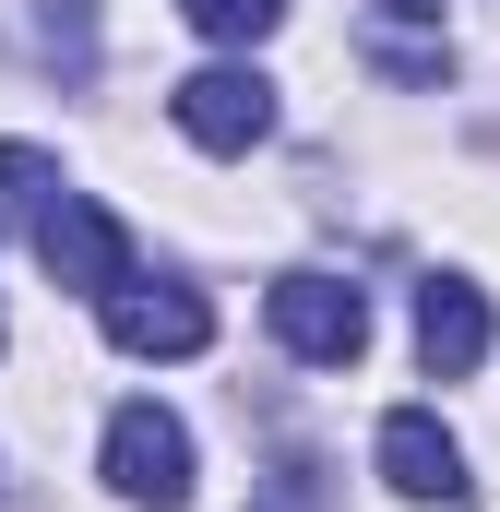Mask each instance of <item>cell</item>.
I'll return each mask as SVG.
<instances>
[{
  "label": "cell",
  "instance_id": "1",
  "mask_svg": "<svg viewBox=\"0 0 500 512\" xmlns=\"http://www.w3.org/2000/svg\"><path fill=\"white\" fill-rule=\"evenodd\" d=\"M36 262H48V286H72V298H120L131 286V227L108 203H84V191H48V203H36Z\"/></svg>",
  "mask_w": 500,
  "mask_h": 512
},
{
  "label": "cell",
  "instance_id": "2",
  "mask_svg": "<svg viewBox=\"0 0 500 512\" xmlns=\"http://www.w3.org/2000/svg\"><path fill=\"white\" fill-rule=\"evenodd\" d=\"M262 310H274V346L310 370H358V346H370V298L346 274H274Z\"/></svg>",
  "mask_w": 500,
  "mask_h": 512
},
{
  "label": "cell",
  "instance_id": "3",
  "mask_svg": "<svg viewBox=\"0 0 500 512\" xmlns=\"http://www.w3.org/2000/svg\"><path fill=\"white\" fill-rule=\"evenodd\" d=\"M108 489L131 512H179L191 501V429L167 417V405H120L108 417Z\"/></svg>",
  "mask_w": 500,
  "mask_h": 512
},
{
  "label": "cell",
  "instance_id": "4",
  "mask_svg": "<svg viewBox=\"0 0 500 512\" xmlns=\"http://www.w3.org/2000/svg\"><path fill=\"white\" fill-rule=\"evenodd\" d=\"M167 120L191 131L203 155H250V143L274 131V84H262L250 60H215V72H191V84L167 96Z\"/></svg>",
  "mask_w": 500,
  "mask_h": 512
},
{
  "label": "cell",
  "instance_id": "5",
  "mask_svg": "<svg viewBox=\"0 0 500 512\" xmlns=\"http://www.w3.org/2000/svg\"><path fill=\"white\" fill-rule=\"evenodd\" d=\"M96 310H108V346H120V358H203V346H215V310H203L191 286H143V274H131L120 298H96Z\"/></svg>",
  "mask_w": 500,
  "mask_h": 512
},
{
  "label": "cell",
  "instance_id": "6",
  "mask_svg": "<svg viewBox=\"0 0 500 512\" xmlns=\"http://www.w3.org/2000/svg\"><path fill=\"white\" fill-rule=\"evenodd\" d=\"M381 489L393 501H465V441L429 405H393L381 417Z\"/></svg>",
  "mask_w": 500,
  "mask_h": 512
},
{
  "label": "cell",
  "instance_id": "7",
  "mask_svg": "<svg viewBox=\"0 0 500 512\" xmlns=\"http://www.w3.org/2000/svg\"><path fill=\"white\" fill-rule=\"evenodd\" d=\"M477 358H489V298H477L465 274H429V286H417V370H429V382H465Z\"/></svg>",
  "mask_w": 500,
  "mask_h": 512
},
{
  "label": "cell",
  "instance_id": "8",
  "mask_svg": "<svg viewBox=\"0 0 500 512\" xmlns=\"http://www.w3.org/2000/svg\"><path fill=\"white\" fill-rule=\"evenodd\" d=\"M179 12H191L203 36H227V48H250V36H274V24H286V0H179Z\"/></svg>",
  "mask_w": 500,
  "mask_h": 512
},
{
  "label": "cell",
  "instance_id": "9",
  "mask_svg": "<svg viewBox=\"0 0 500 512\" xmlns=\"http://www.w3.org/2000/svg\"><path fill=\"white\" fill-rule=\"evenodd\" d=\"M48 191H60V167H48L36 143H0V227H12L24 203H48Z\"/></svg>",
  "mask_w": 500,
  "mask_h": 512
},
{
  "label": "cell",
  "instance_id": "10",
  "mask_svg": "<svg viewBox=\"0 0 500 512\" xmlns=\"http://www.w3.org/2000/svg\"><path fill=\"white\" fill-rule=\"evenodd\" d=\"M262 512H334L322 465H274V477H262Z\"/></svg>",
  "mask_w": 500,
  "mask_h": 512
}]
</instances>
